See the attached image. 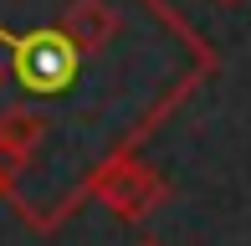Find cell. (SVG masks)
I'll use <instances>...</instances> for the list:
<instances>
[{
  "label": "cell",
  "instance_id": "8992f818",
  "mask_svg": "<svg viewBox=\"0 0 251 246\" xmlns=\"http://www.w3.org/2000/svg\"><path fill=\"white\" fill-rule=\"evenodd\" d=\"M139 246H164V241H139Z\"/></svg>",
  "mask_w": 251,
  "mask_h": 246
},
{
  "label": "cell",
  "instance_id": "5b68a950",
  "mask_svg": "<svg viewBox=\"0 0 251 246\" xmlns=\"http://www.w3.org/2000/svg\"><path fill=\"white\" fill-rule=\"evenodd\" d=\"M5 77H10V67H5V62H0V93H5Z\"/></svg>",
  "mask_w": 251,
  "mask_h": 246
},
{
  "label": "cell",
  "instance_id": "3957f363",
  "mask_svg": "<svg viewBox=\"0 0 251 246\" xmlns=\"http://www.w3.org/2000/svg\"><path fill=\"white\" fill-rule=\"evenodd\" d=\"M56 31L72 41L82 57H102L113 47V36L123 31V16L113 0H67L62 16H56Z\"/></svg>",
  "mask_w": 251,
  "mask_h": 246
},
{
  "label": "cell",
  "instance_id": "52a82bcc",
  "mask_svg": "<svg viewBox=\"0 0 251 246\" xmlns=\"http://www.w3.org/2000/svg\"><path fill=\"white\" fill-rule=\"evenodd\" d=\"M215 5H236V0H215Z\"/></svg>",
  "mask_w": 251,
  "mask_h": 246
},
{
  "label": "cell",
  "instance_id": "6da1fadb",
  "mask_svg": "<svg viewBox=\"0 0 251 246\" xmlns=\"http://www.w3.org/2000/svg\"><path fill=\"white\" fill-rule=\"evenodd\" d=\"M0 41L10 47V67H16L21 87H26L31 98H56V93H67V87L77 82L82 51H77L56 26L31 31V36H10V31L0 26Z\"/></svg>",
  "mask_w": 251,
  "mask_h": 246
},
{
  "label": "cell",
  "instance_id": "7a4b0ae2",
  "mask_svg": "<svg viewBox=\"0 0 251 246\" xmlns=\"http://www.w3.org/2000/svg\"><path fill=\"white\" fill-rule=\"evenodd\" d=\"M93 195H98V200H102V205H108L118 221L139 226V221H149L154 210L169 200V180L154 170V164H139V159H113L108 170L93 180Z\"/></svg>",
  "mask_w": 251,
  "mask_h": 246
},
{
  "label": "cell",
  "instance_id": "277c9868",
  "mask_svg": "<svg viewBox=\"0 0 251 246\" xmlns=\"http://www.w3.org/2000/svg\"><path fill=\"white\" fill-rule=\"evenodd\" d=\"M47 144V118L36 108H0V159L21 164Z\"/></svg>",
  "mask_w": 251,
  "mask_h": 246
}]
</instances>
